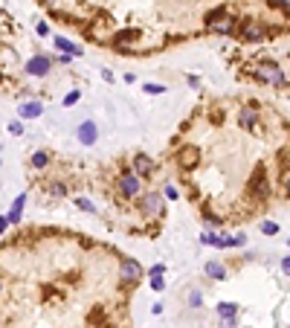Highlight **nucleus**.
<instances>
[{
  "instance_id": "obj_1",
  "label": "nucleus",
  "mask_w": 290,
  "mask_h": 328,
  "mask_svg": "<svg viewBox=\"0 0 290 328\" xmlns=\"http://www.w3.org/2000/svg\"><path fill=\"white\" fill-rule=\"evenodd\" d=\"M116 192L122 197H128V200H136V197L142 195V177H136L133 171L119 174V177H116Z\"/></svg>"
},
{
  "instance_id": "obj_2",
  "label": "nucleus",
  "mask_w": 290,
  "mask_h": 328,
  "mask_svg": "<svg viewBox=\"0 0 290 328\" xmlns=\"http://www.w3.org/2000/svg\"><path fill=\"white\" fill-rule=\"evenodd\" d=\"M136 206H139L142 215H162V209H165L160 192H142L136 197Z\"/></svg>"
},
{
  "instance_id": "obj_3",
  "label": "nucleus",
  "mask_w": 290,
  "mask_h": 328,
  "mask_svg": "<svg viewBox=\"0 0 290 328\" xmlns=\"http://www.w3.org/2000/svg\"><path fill=\"white\" fill-rule=\"evenodd\" d=\"M142 276H145V267L136 259H122L119 262V279H122V285H136Z\"/></svg>"
},
{
  "instance_id": "obj_4",
  "label": "nucleus",
  "mask_w": 290,
  "mask_h": 328,
  "mask_svg": "<svg viewBox=\"0 0 290 328\" xmlns=\"http://www.w3.org/2000/svg\"><path fill=\"white\" fill-rule=\"evenodd\" d=\"M256 76L261 79V82H270V84H276V87H282L285 82H288V76L279 70L276 64H270V61H264V64L256 67Z\"/></svg>"
},
{
  "instance_id": "obj_5",
  "label": "nucleus",
  "mask_w": 290,
  "mask_h": 328,
  "mask_svg": "<svg viewBox=\"0 0 290 328\" xmlns=\"http://www.w3.org/2000/svg\"><path fill=\"white\" fill-rule=\"evenodd\" d=\"M50 70H53V58H50V55H32V58L24 64V73H26V76H35V79L47 76Z\"/></svg>"
},
{
  "instance_id": "obj_6",
  "label": "nucleus",
  "mask_w": 290,
  "mask_h": 328,
  "mask_svg": "<svg viewBox=\"0 0 290 328\" xmlns=\"http://www.w3.org/2000/svg\"><path fill=\"white\" fill-rule=\"evenodd\" d=\"M154 168H157V163L148 157V154H133V160H131V171L136 174V177H148V174H154Z\"/></svg>"
},
{
  "instance_id": "obj_7",
  "label": "nucleus",
  "mask_w": 290,
  "mask_h": 328,
  "mask_svg": "<svg viewBox=\"0 0 290 328\" xmlns=\"http://www.w3.org/2000/svg\"><path fill=\"white\" fill-rule=\"evenodd\" d=\"M76 137H79V142H81V145H93V142L99 139V128L93 125V119L81 122V125H79V131H76Z\"/></svg>"
},
{
  "instance_id": "obj_8",
  "label": "nucleus",
  "mask_w": 290,
  "mask_h": 328,
  "mask_svg": "<svg viewBox=\"0 0 290 328\" xmlns=\"http://www.w3.org/2000/svg\"><path fill=\"white\" fill-rule=\"evenodd\" d=\"M18 113H21L24 119H38V116L44 113V105H41V102H35V99H29V102H21Z\"/></svg>"
},
{
  "instance_id": "obj_9",
  "label": "nucleus",
  "mask_w": 290,
  "mask_h": 328,
  "mask_svg": "<svg viewBox=\"0 0 290 328\" xmlns=\"http://www.w3.org/2000/svg\"><path fill=\"white\" fill-rule=\"evenodd\" d=\"M241 38H244V41H264V27L256 24V21H247V24L241 27Z\"/></svg>"
},
{
  "instance_id": "obj_10",
  "label": "nucleus",
  "mask_w": 290,
  "mask_h": 328,
  "mask_svg": "<svg viewBox=\"0 0 290 328\" xmlns=\"http://www.w3.org/2000/svg\"><path fill=\"white\" fill-rule=\"evenodd\" d=\"M24 206H26V192L24 195L15 197V203H12V209H9V224H21V218H24Z\"/></svg>"
},
{
  "instance_id": "obj_11",
  "label": "nucleus",
  "mask_w": 290,
  "mask_h": 328,
  "mask_svg": "<svg viewBox=\"0 0 290 328\" xmlns=\"http://www.w3.org/2000/svg\"><path fill=\"white\" fill-rule=\"evenodd\" d=\"M209 29H212V32H218V35H232V32H235V18L224 15V18H218Z\"/></svg>"
},
{
  "instance_id": "obj_12",
  "label": "nucleus",
  "mask_w": 290,
  "mask_h": 328,
  "mask_svg": "<svg viewBox=\"0 0 290 328\" xmlns=\"http://www.w3.org/2000/svg\"><path fill=\"white\" fill-rule=\"evenodd\" d=\"M177 160H180L183 168H192V165H197V160H200V151H197L194 145H186V148L180 151V157H177Z\"/></svg>"
},
{
  "instance_id": "obj_13",
  "label": "nucleus",
  "mask_w": 290,
  "mask_h": 328,
  "mask_svg": "<svg viewBox=\"0 0 290 328\" xmlns=\"http://www.w3.org/2000/svg\"><path fill=\"white\" fill-rule=\"evenodd\" d=\"M53 41H55V50H61V53H67V55H81V53H84L81 47H76L73 41H67L64 35H55Z\"/></svg>"
},
{
  "instance_id": "obj_14",
  "label": "nucleus",
  "mask_w": 290,
  "mask_h": 328,
  "mask_svg": "<svg viewBox=\"0 0 290 328\" xmlns=\"http://www.w3.org/2000/svg\"><path fill=\"white\" fill-rule=\"evenodd\" d=\"M238 125H241L244 131H256L258 128V116L253 113V110H241V113H238Z\"/></svg>"
},
{
  "instance_id": "obj_15",
  "label": "nucleus",
  "mask_w": 290,
  "mask_h": 328,
  "mask_svg": "<svg viewBox=\"0 0 290 328\" xmlns=\"http://www.w3.org/2000/svg\"><path fill=\"white\" fill-rule=\"evenodd\" d=\"M136 38H139V29H119L113 35V47H125V44L136 41Z\"/></svg>"
},
{
  "instance_id": "obj_16",
  "label": "nucleus",
  "mask_w": 290,
  "mask_h": 328,
  "mask_svg": "<svg viewBox=\"0 0 290 328\" xmlns=\"http://www.w3.org/2000/svg\"><path fill=\"white\" fill-rule=\"evenodd\" d=\"M203 270H206V276H209V279H218V282H224V279H226V267H224V264H218V262H206Z\"/></svg>"
},
{
  "instance_id": "obj_17",
  "label": "nucleus",
  "mask_w": 290,
  "mask_h": 328,
  "mask_svg": "<svg viewBox=\"0 0 290 328\" xmlns=\"http://www.w3.org/2000/svg\"><path fill=\"white\" fill-rule=\"evenodd\" d=\"M200 241H203V244H212V247H226V235H218V232H203Z\"/></svg>"
},
{
  "instance_id": "obj_18",
  "label": "nucleus",
  "mask_w": 290,
  "mask_h": 328,
  "mask_svg": "<svg viewBox=\"0 0 290 328\" xmlns=\"http://www.w3.org/2000/svg\"><path fill=\"white\" fill-rule=\"evenodd\" d=\"M29 163H32V168H47L50 165V151H35Z\"/></svg>"
},
{
  "instance_id": "obj_19",
  "label": "nucleus",
  "mask_w": 290,
  "mask_h": 328,
  "mask_svg": "<svg viewBox=\"0 0 290 328\" xmlns=\"http://www.w3.org/2000/svg\"><path fill=\"white\" fill-rule=\"evenodd\" d=\"M238 314V305L235 302H221L218 305V317H235Z\"/></svg>"
},
{
  "instance_id": "obj_20",
  "label": "nucleus",
  "mask_w": 290,
  "mask_h": 328,
  "mask_svg": "<svg viewBox=\"0 0 290 328\" xmlns=\"http://www.w3.org/2000/svg\"><path fill=\"white\" fill-rule=\"evenodd\" d=\"M47 192L53 197H64L67 195V186L64 183H58V180H53V183H47Z\"/></svg>"
},
{
  "instance_id": "obj_21",
  "label": "nucleus",
  "mask_w": 290,
  "mask_h": 328,
  "mask_svg": "<svg viewBox=\"0 0 290 328\" xmlns=\"http://www.w3.org/2000/svg\"><path fill=\"white\" fill-rule=\"evenodd\" d=\"M224 15H226L224 6H218V9H212V12H206V27H212V24H215L218 18H224Z\"/></svg>"
},
{
  "instance_id": "obj_22",
  "label": "nucleus",
  "mask_w": 290,
  "mask_h": 328,
  "mask_svg": "<svg viewBox=\"0 0 290 328\" xmlns=\"http://www.w3.org/2000/svg\"><path fill=\"white\" fill-rule=\"evenodd\" d=\"M142 90H145L148 96H160V93H165V84H154V82H148V84H142Z\"/></svg>"
},
{
  "instance_id": "obj_23",
  "label": "nucleus",
  "mask_w": 290,
  "mask_h": 328,
  "mask_svg": "<svg viewBox=\"0 0 290 328\" xmlns=\"http://www.w3.org/2000/svg\"><path fill=\"white\" fill-rule=\"evenodd\" d=\"M247 238L244 235H226V247H244Z\"/></svg>"
},
{
  "instance_id": "obj_24",
  "label": "nucleus",
  "mask_w": 290,
  "mask_h": 328,
  "mask_svg": "<svg viewBox=\"0 0 290 328\" xmlns=\"http://www.w3.org/2000/svg\"><path fill=\"white\" fill-rule=\"evenodd\" d=\"M258 230L264 232V235H276V232H279V224H273V221H264Z\"/></svg>"
},
{
  "instance_id": "obj_25",
  "label": "nucleus",
  "mask_w": 290,
  "mask_h": 328,
  "mask_svg": "<svg viewBox=\"0 0 290 328\" xmlns=\"http://www.w3.org/2000/svg\"><path fill=\"white\" fill-rule=\"evenodd\" d=\"M79 99H81V93H79V90H70V93L64 96V108H73V105H76Z\"/></svg>"
},
{
  "instance_id": "obj_26",
  "label": "nucleus",
  "mask_w": 290,
  "mask_h": 328,
  "mask_svg": "<svg viewBox=\"0 0 290 328\" xmlns=\"http://www.w3.org/2000/svg\"><path fill=\"white\" fill-rule=\"evenodd\" d=\"M6 131L12 134V137H21V134H24V122H18V119H15V122H9V128H6Z\"/></svg>"
},
{
  "instance_id": "obj_27",
  "label": "nucleus",
  "mask_w": 290,
  "mask_h": 328,
  "mask_svg": "<svg viewBox=\"0 0 290 328\" xmlns=\"http://www.w3.org/2000/svg\"><path fill=\"white\" fill-rule=\"evenodd\" d=\"M76 206H79L81 212H93V203H90L87 197H76Z\"/></svg>"
},
{
  "instance_id": "obj_28",
  "label": "nucleus",
  "mask_w": 290,
  "mask_h": 328,
  "mask_svg": "<svg viewBox=\"0 0 290 328\" xmlns=\"http://www.w3.org/2000/svg\"><path fill=\"white\" fill-rule=\"evenodd\" d=\"M218 326H221V328H235V326H238V314H235V317H221V323H218Z\"/></svg>"
},
{
  "instance_id": "obj_29",
  "label": "nucleus",
  "mask_w": 290,
  "mask_h": 328,
  "mask_svg": "<svg viewBox=\"0 0 290 328\" xmlns=\"http://www.w3.org/2000/svg\"><path fill=\"white\" fill-rule=\"evenodd\" d=\"M145 276H165V264H154L145 270Z\"/></svg>"
},
{
  "instance_id": "obj_30",
  "label": "nucleus",
  "mask_w": 290,
  "mask_h": 328,
  "mask_svg": "<svg viewBox=\"0 0 290 328\" xmlns=\"http://www.w3.org/2000/svg\"><path fill=\"white\" fill-rule=\"evenodd\" d=\"M151 288L154 291H165V279L162 276H151Z\"/></svg>"
},
{
  "instance_id": "obj_31",
  "label": "nucleus",
  "mask_w": 290,
  "mask_h": 328,
  "mask_svg": "<svg viewBox=\"0 0 290 328\" xmlns=\"http://www.w3.org/2000/svg\"><path fill=\"white\" fill-rule=\"evenodd\" d=\"M189 305H192V308H200V291H192V294H189Z\"/></svg>"
},
{
  "instance_id": "obj_32",
  "label": "nucleus",
  "mask_w": 290,
  "mask_h": 328,
  "mask_svg": "<svg viewBox=\"0 0 290 328\" xmlns=\"http://www.w3.org/2000/svg\"><path fill=\"white\" fill-rule=\"evenodd\" d=\"M162 192H165V197H168V200H177V197H180V192H177L174 186H165Z\"/></svg>"
},
{
  "instance_id": "obj_33",
  "label": "nucleus",
  "mask_w": 290,
  "mask_h": 328,
  "mask_svg": "<svg viewBox=\"0 0 290 328\" xmlns=\"http://www.w3.org/2000/svg\"><path fill=\"white\" fill-rule=\"evenodd\" d=\"M273 6H279L282 12H288L290 15V0H273Z\"/></svg>"
},
{
  "instance_id": "obj_34",
  "label": "nucleus",
  "mask_w": 290,
  "mask_h": 328,
  "mask_svg": "<svg viewBox=\"0 0 290 328\" xmlns=\"http://www.w3.org/2000/svg\"><path fill=\"white\" fill-rule=\"evenodd\" d=\"M35 32L41 35V38H47V35H50V27H47V24H38V27H35Z\"/></svg>"
},
{
  "instance_id": "obj_35",
  "label": "nucleus",
  "mask_w": 290,
  "mask_h": 328,
  "mask_svg": "<svg viewBox=\"0 0 290 328\" xmlns=\"http://www.w3.org/2000/svg\"><path fill=\"white\" fill-rule=\"evenodd\" d=\"M282 273L290 279V256H285V259H282Z\"/></svg>"
},
{
  "instance_id": "obj_36",
  "label": "nucleus",
  "mask_w": 290,
  "mask_h": 328,
  "mask_svg": "<svg viewBox=\"0 0 290 328\" xmlns=\"http://www.w3.org/2000/svg\"><path fill=\"white\" fill-rule=\"evenodd\" d=\"M203 224H206V227H218V218H212V215H203Z\"/></svg>"
},
{
  "instance_id": "obj_37",
  "label": "nucleus",
  "mask_w": 290,
  "mask_h": 328,
  "mask_svg": "<svg viewBox=\"0 0 290 328\" xmlns=\"http://www.w3.org/2000/svg\"><path fill=\"white\" fill-rule=\"evenodd\" d=\"M9 230V218H0V235Z\"/></svg>"
},
{
  "instance_id": "obj_38",
  "label": "nucleus",
  "mask_w": 290,
  "mask_h": 328,
  "mask_svg": "<svg viewBox=\"0 0 290 328\" xmlns=\"http://www.w3.org/2000/svg\"><path fill=\"white\" fill-rule=\"evenodd\" d=\"M285 192H288V195H290V177H288V183H285Z\"/></svg>"
},
{
  "instance_id": "obj_39",
  "label": "nucleus",
  "mask_w": 290,
  "mask_h": 328,
  "mask_svg": "<svg viewBox=\"0 0 290 328\" xmlns=\"http://www.w3.org/2000/svg\"><path fill=\"white\" fill-rule=\"evenodd\" d=\"M0 294H3V282H0Z\"/></svg>"
}]
</instances>
